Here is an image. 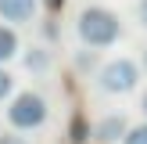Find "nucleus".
Segmentation results:
<instances>
[{
  "mask_svg": "<svg viewBox=\"0 0 147 144\" xmlns=\"http://www.w3.org/2000/svg\"><path fill=\"white\" fill-rule=\"evenodd\" d=\"M7 122L14 130H36L47 122V101L36 90H18L7 105Z\"/></svg>",
  "mask_w": 147,
  "mask_h": 144,
  "instance_id": "obj_2",
  "label": "nucleus"
},
{
  "mask_svg": "<svg viewBox=\"0 0 147 144\" xmlns=\"http://www.w3.org/2000/svg\"><path fill=\"white\" fill-rule=\"evenodd\" d=\"M126 133H129V119L119 115V112H115V115H104V119L90 130V137L97 144H119V141H126Z\"/></svg>",
  "mask_w": 147,
  "mask_h": 144,
  "instance_id": "obj_4",
  "label": "nucleus"
},
{
  "mask_svg": "<svg viewBox=\"0 0 147 144\" xmlns=\"http://www.w3.org/2000/svg\"><path fill=\"white\" fill-rule=\"evenodd\" d=\"M14 54H18V33L11 25H0V65L11 61Z\"/></svg>",
  "mask_w": 147,
  "mask_h": 144,
  "instance_id": "obj_6",
  "label": "nucleus"
},
{
  "mask_svg": "<svg viewBox=\"0 0 147 144\" xmlns=\"http://www.w3.org/2000/svg\"><path fill=\"white\" fill-rule=\"evenodd\" d=\"M72 137H76V141H86V126H83V122H72Z\"/></svg>",
  "mask_w": 147,
  "mask_h": 144,
  "instance_id": "obj_10",
  "label": "nucleus"
},
{
  "mask_svg": "<svg viewBox=\"0 0 147 144\" xmlns=\"http://www.w3.org/2000/svg\"><path fill=\"white\" fill-rule=\"evenodd\" d=\"M50 65V50H43V47H29L25 50V69L29 72H43Z\"/></svg>",
  "mask_w": 147,
  "mask_h": 144,
  "instance_id": "obj_7",
  "label": "nucleus"
},
{
  "mask_svg": "<svg viewBox=\"0 0 147 144\" xmlns=\"http://www.w3.org/2000/svg\"><path fill=\"white\" fill-rule=\"evenodd\" d=\"M140 108H144V115H147V90H144V105H140Z\"/></svg>",
  "mask_w": 147,
  "mask_h": 144,
  "instance_id": "obj_14",
  "label": "nucleus"
},
{
  "mask_svg": "<svg viewBox=\"0 0 147 144\" xmlns=\"http://www.w3.org/2000/svg\"><path fill=\"white\" fill-rule=\"evenodd\" d=\"M122 144H147V122H140V126H129L126 141Z\"/></svg>",
  "mask_w": 147,
  "mask_h": 144,
  "instance_id": "obj_8",
  "label": "nucleus"
},
{
  "mask_svg": "<svg viewBox=\"0 0 147 144\" xmlns=\"http://www.w3.org/2000/svg\"><path fill=\"white\" fill-rule=\"evenodd\" d=\"M7 94H11V72H7V69H0V101H4Z\"/></svg>",
  "mask_w": 147,
  "mask_h": 144,
  "instance_id": "obj_9",
  "label": "nucleus"
},
{
  "mask_svg": "<svg viewBox=\"0 0 147 144\" xmlns=\"http://www.w3.org/2000/svg\"><path fill=\"white\" fill-rule=\"evenodd\" d=\"M97 83H100L104 94H129L140 83V65L133 58H115V61H108L97 72Z\"/></svg>",
  "mask_w": 147,
  "mask_h": 144,
  "instance_id": "obj_3",
  "label": "nucleus"
},
{
  "mask_svg": "<svg viewBox=\"0 0 147 144\" xmlns=\"http://www.w3.org/2000/svg\"><path fill=\"white\" fill-rule=\"evenodd\" d=\"M144 69H147V47H144Z\"/></svg>",
  "mask_w": 147,
  "mask_h": 144,
  "instance_id": "obj_15",
  "label": "nucleus"
},
{
  "mask_svg": "<svg viewBox=\"0 0 147 144\" xmlns=\"http://www.w3.org/2000/svg\"><path fill=\"white\" fill-rule=\"evenodd\" d=\"M36 14V0H0V18L4 22H29Z\"/></svg>",
  "mask_w": 147,
  "mask_h": 144,
  "instance_id": "obj_5",
  "label": "nucleus"
},
{
  "mask_svg": "<svg viewBox=\"0 0 147 144\" xmlns=\"http://www.w3.org/2000/svg\"><path fill=\"white\" fill-rule=\"evenodd\" d=\"M76 33H79V40H83L86 47H111L122 36V22H119V14H115L111 7L93 4V7H83V11H79Z\"/></svg>",
  "mask_w": 147,
  "mask_h": 144,
  "instance_id": "obj_1",
  "label": "nucleus"
},
{
  "mask_svg": "<svg viewBox=\"0 0 147 144\" xmlns=\"http://www.w3.org/2000/svg\"><path fill=\"white\" fill-rule=\"evenodd\" d=\"M0 144H29V141H25V137H18V133H4V137H0Z\"/></svg>",
  "mask_w": 147,
  "mask_h": 144,
  "instance_id": "obj_11",
  "label": "nucleus"
},
{
  "mask_svg": "<svg viewBox=\"0 0 147 144\" xmlns=\"http://www.w3.org/2000/svg\"><path fill=\"white\" fill-rule=\"evenodd\" d=\"M136 14H140V25H147V0H140V7H136Z\"/></svg>",
  "mask_w": 147,
  "mask_h": 144,
  "instance_id": "obj_12",
  "label": "nucleus"
},
{
  "mask_svg": "<svg viewBox=\"0 0 147 144\" xmlns=\"http://www.w3.org/2000/svg\"><path fill=\"white\" fill-rule=\"evenodd\" d=\"M65 4V0H47V7H50V11H54V7H61Z\"/></svg>",
  "mask_w": 147,
  "mask_h": 144,
  "instance_id": "obj_13",
  "label": "nucleus"
}]
</instances>
